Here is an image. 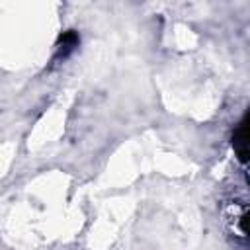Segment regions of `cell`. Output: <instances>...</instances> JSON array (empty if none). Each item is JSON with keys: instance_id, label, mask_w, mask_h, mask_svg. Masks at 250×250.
Here are the masks:
<instances>
[{"instance_id": "cell-3", "label": "cell", "mask_w": 250, "mask_h": 250, "mask_svg": "<svg viewBox=\"0 0 250 250\" xmlns=\"http://www.w3.org/2000/svg\"><path fill=\"white\" fill-rule=\"evenodd\" d=\"M240 229H242V232H244V234H248V236H250V211L240 219Z\"/></svg>"}, {"instance_id": "cell-2", "label": "cell", "mask_w": 250, "mask_h": 250, "mask_svg": "<svg viewBox=\"0 0 250 250\" xmlns=\"http://www.w3.org/2000/svg\"><path fill=\"white\" fill-rule=\"evenodd\" d=\"M78 45V35L74 33V31H64L62 35H61V39H59V45H57V55L59 57H66L74 47Z\"/></svg>"}, {"instance_id": "cell-1", "label": "cell", "mask_w": 250, "mask_h": 250, "mask_svg": "<svg viewBox=\"0 0 250 250\" xmlns=\"http://www.w3.org/2000/svg\"><path fill=\"white\" fill-rule=\"evenodd\" d=\"M232 148L242 162H250V113L244 115V119L236 125L232 133Z\"/></svg>"}]
</instances>
